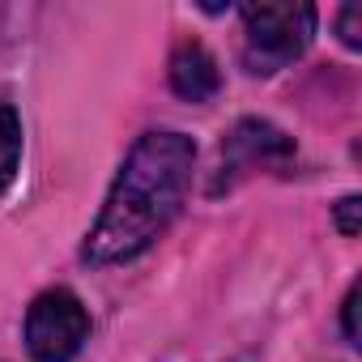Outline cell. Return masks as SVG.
Here are the masks:
<instances>
[{"label":"cell","instance_id":"6da1fadb","mask_svg":"<svg viewBox=\"0 0 362 362\" xmlns=\"http://www.w3.org/2000/svg\"><path fill=\"white\" fill-rule=\"evenodd\" d=\"M197 170V145L184 132H145L128 149L115 184L107 192V205L98 222L86 235L81 260L94 269L136 260L158 243V235L175 222V214L184 209V197L192 188Z\"/></svg>","mask_w":362,"mask_h":362},{"label":"cell","instance_id":"7a4b0ae2","mask_svg":"<svg viewBox=\"0 0 362 362\" xmlns=\"http://www.w3.org/2000/svg\"><path fill=\"white\" fill-rule=\"evenodd\" d=\"M315 35L311 5H247L243 9V64L260 77L286 69Z\"/></svg>","mask_w":362,"mask_h":362},{"label":"cell","instance_id":"3957f363","mask_svg":"<svg viewBox=\"0 0 362 362\" xmlns=\"http://www.w3.org/2000/svg\"><path fill=\"white\" fill-rule=\"evenodd\" d=\"M90 337V311L86 303L56 286V290H43L30 311H26V349L35 362H73L81 354Z\"/></svg>","mask_w":362,"mask_h":362},{"label":"cell","instance_id":"277c9868","mask_svg":"<svg viewBox=\"0 0 362 362\" xmlns=\"http://www.w3.org/2000/svg\"><path fill=\"white\" fill-rule=\"evenodd\" d=\"M294 158V141L273 128L269 119H239L230 128V136L222 141V153H218V184L214 192L230 188L235 179L260 170V166H286Z\"/></svg>","mask_w":362,"mask_h":362},{"label":"cell","instance_id":"5b68a950","mask_svg":"<svg viewBox=\"0 0 362 362\" xmlns=\"http://www.w3.org/2000/svg\"><path fill=\"white\" fill-rule=\"evenodd\" d=\"M170 90L188 103H209L218 90H222V73H218V60L209 56L205 43L197 39H184L175 52H170Z\"/></svg>","mask_w":362,"mask_h":362},{"label":"cell","instance_id":"8992f818","mask_svg":"<svg viewBox=\"0 0 362 362\" xmlns=\"http://www.w3.org/2000/svg\"><path fill=\"white\" fill-rule=\"evenodd\" d=\"M22 166V119L9 103H0V192L13 188Z\"/></svg>","mask_w":362,"mask_h":362},{"label":"cell","instance_id":"52a82bcc","mask_svg":"<svg viewBox=\"0 0 362 362\" xmlns=\"http://www.w3.org/2000/svg\"><path fill=\"white\" fill-rule=\"evenodd\" d=\"M358 18H362V9H358V5H345V9H341V18H337V30H341V43H345V47H362Z\"/></svg>","mask_w":362,"mask_h":362},{"label":"cell","instance_id":"ba28073f","mask_svg":"<svg viewBox=\"0 0 362 362\" xmlns=\"http://www.w3.org/2000/svg\"><path fill=\"white\" fill-rule=\"evenodd\" d=\"M358 209H362V201H358V197L337 201V230H341L345 239H354V235H358Z\"/></svg>","mask_w":362,"mask_h":362},{"label":"cell","instance_id":"9c48e42d","mask_svg":"<svg viewBox=\"0 0 362 362\" xmlns=\"http://www.w3.org/2000/svg\"><path fill=\"white\" fill-rule=\"evenodd\" d=\"M354 311H358V286H349L345 303H341V324H345V341L358 345V324H354Z\"/></svg>","mask_w":362,"mask_h":362},{"label":"cell","instance_id":"30bf717a","mask_svg":"<svg viewBox=\"0 0 362 362\" xmlns=\"http://www.w3.org/2000/svg\"><path fill=\"white\" fill-rule=\"evenodd\" d=\"M230 362H256V354H239V358H230Z\"/></svg>","mask_w":362,"mask_h":362}]
</instances>
